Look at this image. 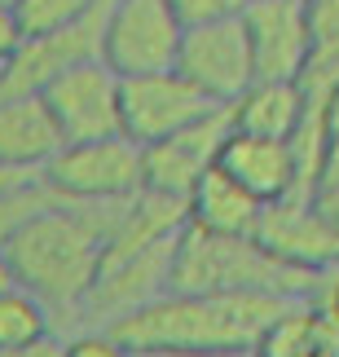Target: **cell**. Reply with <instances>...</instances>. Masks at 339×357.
<instances>
[{
	"instance_id": "obj_1",
	"label": "cell",
	"mask_w": 339,
	"mask_h": 357,
	"mask_svg": "<svg viewBox=\"0 0 339 357\" xmlns=\"http://www.w3.org/2000/svg\"><path fill=\"white\" fill-rule=\"evenodd\" d=\"M119 203H75V199H53L40 208L31 221H22L0 247L13 282L31 291L40 305L49 309V322L66 331L75 322L79 305H84L88 287L97 282L106 234H111Z\"/></svg>"
},
{
	"instance_id": "obj_6",
	"label": "cell",
	"mask_w": 339,
	"mask_h": 357,
	"mask_svg": "<svg viewBox=\"0 0 339 357\" xmlns=\"http://www.w3.org/2000/svg\"><path fill=\"white\" fill-rule=\"evenodd\" d=\"M172 71H181L207 102L229 106L255 79L242 18L234 13V18L189 22L185 31H181V45H176Z\"/></svg>"
},
{
	"instance_id": "obj_24",
	"label": "cell",
	"mask_w": 339,
	"mask_h": 357,
	"mask_svg": "<svg viewBox=\"0 0 339 357\" xmlns=\"http://www.w3.org/2000/svg\"><path fill=\"white\" fill-rule=\"evenodd\" d=\"M137 357H255L251 349H216V353H194V349H145Z\"/></svg>"
},
{
	"instance_id": "obj_30",
	"label": "cell",
	"mask_w": 339,
	"mask_h": 357,
	"mask_svg": "<svg viewBox=\"0 0 339 357\" xmlns=\"http://www.w3.org/2000/svg\"><path fill=\"white\" fill-rule=\"evenodd\" d=\"M300 357H335V353H326V349H308V353H300Z\"/></svg>"
},
{
	"instance_id": "obj_2",
	"label": "cell",
	"mask_w": 339,
	"mask_h": 357,
	"mask_svg": "<svg viewBox=\"0 0 339 357\" xmlns=\"http://www.w3.org/2000/svg\"><path fill=\"white\" fill-rule=\"evenodd\" d=\"M287 305L282 296H251V291H164L145 309L128 313L111 326L128 349H255L269 318Z\"/></svg>"
},
{
	"instance_id": "obj_5",
	"label": "cell",
	"mask_w": 339,
	"mask_h": 357,
	"mask_svg": "<svg viewBox=\"0 0 339 357\" xmlns=\"http://www.w3.org/2000/svg\"><path fill=\"white\" fill-rule=\"evenodd\" d=\"M185 22L168 0H111L102 26V62L115 75L168 71Z\"/></svg>"
},
{
	"instance_id": "obj_3",
	"label": "cell",
	"mask_w": 339,
	"mask_h": 357,
	"mask_svg": "<svg viewBox=\"0 0 339 357\" xmlns=\"http://www.w3.org/2000/svg\"><path fill=\"white\" fill-rule=\"evenodd\" d=\"M322 273H304L278 260L255 234H212L189 225L176 234L168 291H251L304 300L313 296Z\"/></svg>"
},
{
	"instance_id": "obj_17",
	"label": "cell",
	"mask_w": 339,
	"mask_h": 357,
	"mask_svg": "<svg viewBox=\"0 0 339 357\" xmlns=\"http://www.w3.org/2000/svg\"><path fill=\"white\" fill-rule=\"evenodd\" d=\"M106 0H18V22H22V36H45V31H58V26H71L79 18H88L93 9H102Z\"/></svg>"
},
{
	"instance_id": "obj_9",
	"label": "cell",
	"mask_w": 339,
	"mask_h": 357,
	"mask_svg": "<svg viewBox=\"0 0 339 357\" xmlns=\"http://www.w3.org/2000/svg\"><path fill=\"white\" fill-rule=\"evenodd\" d=\"M229 128H234L229 106H212L207 115L185 123L181 132L141 146V190L172 195V199H189L194 181L216 163V155H221Z\"/></svg>"
},
{
	"instance_id": "obj_21",
	"label": "cell",
	"mask_w": 339,
	"mask_h": 357,
	"mask_svg": "<svg viewBox=\"0 0 339 357\" xmlns=\"http://www.w3.org/2000/svg\"><path fill=\"white\" fill-rule=\"evenodd\" d=\"M168 5L176 9V18L189 26V22L234 18V13H242V5H247V0H168Z\"/></svg>"
},
{
	"instance_id": "obj_22",
	"label": "cell",
	"mask_w": 339,
	"mask_h": 357,
	"mask_svg": "<svg viewBox=\"0 0 339 357\" xmlns=\"http://www.w3.org/2000/svg\"><path fill=\"white\" fill-rule=\"evenodd\" d=\"M62 349H66V331L49 326V331L22 340V344H13V349H0V357H62Z\"/></svg>"
},
{
	"instance_id": "obj_14",
	"label": "cell",
	"mask_w": 339,
	"mask_h": 357,
	"mask_svg": "<svg viewBox=\"0 0 339 357\" xmlns=\"http://www.w3.org/2000/svg\"><path fill=\"white\" fill-rule=\"evenodd\" d=\"M260 212L265 203L251 190H242L229 172H221L216 163L198 176L185 199V221L198 229H212V234H255Z\"/></svg>"
},
{
	"instance_id": "obj_26",
	"label": "cell",
	"mask_w": 339,
	"mask_h": 357,
	"mask_svg": "<svg viewBox=\"0 0 339 357\" xmlns=\"http://www.w3.org/2000/svg\"><path fill=\"white\" fill-rule=\"evenodd\" d=\"M339 181V132L326 137V150H322V172H317V185H331Z\"/></svg>"
},
{
	"instance_id": "obj_31",
	"label": "cell",
	"mask_w": 339,
	"mask_h": 357,
	"mask_svg": "<svg viewBox=\"0 0 339 357\" xmlns=\"http://www.w3.org/2000/svg\"><path fill=\"white\" fill-rule=\"evenodd\" d=\"M9 5H18V0H9Z\"/></svg>"
},
{
	"instance_id": "obj_7",
	"label": "cell",
	"mask_w": 339,
	"mask_h": 357,
	"mask_svg": "<svg viewBox=\"0 0 339 357\" xmlns=\"http://www.w3.org/2000/svg\"><path fill=\"white\" fill-rule=\"evenodd\" d=\"M216 102L189 84L181 71H145V75H119V132L137 146L164 142L181 132L185 123L207 115Z\"/></svg>"
},
{
	"instance_id": "obj_29",
	"label": "cell",
	"mask_w": 339,
	"mask_h": 357,
	"mask_svg": "<svg viewBox=\"0 0 339 357\" xmlns=\"http://www.w3.org/2000/svg\"><path fill=\"white\" fill-rule=\"evenodd\" d=\"M13 282V273H9V265H5V256H0V287H9Z\"/></svg>"
},
{
	"instance_id": "obj_12",
	"label": "cell",
	"mask_w": 339,
	"mask_h": 357,
	"mask_svg": "<svg viewBox=\"0 0 339 357\" xmlns=\"http://www.w3.org/2000/svg\"><path fill=\"white\" fill-rule=\"evenodd\" d=\"M216 168L229 172L260 203H274V199H287L295 190H304L300 172H295L291 142H282V137H255V132L229 128L221 155H216Z\"/></svg>"
},
{
	"instance_id": "obj_23",
	"label": "cell",
	"mask_w": 339,
	"mask_h": 357,
	"mask_svg": "<svg viewBox=\"0 0 339 357\" xmlns=\"http://www.w3.org/2000/svg\"><path fill=\"white\" fill-rule=\"evenodd\" d=\"M22 45V22H18V9L9 0H0V66L13 58V49Z\"/></svg>"
},
{
	"instance_id": "obj_8",
	"label": "cell",
	"mask_w": 339,
	"mask_h": 357,
	"mask_svg": "<svg viewBox=\"0 0 339 357\" xmlns=\"http://www.w3.org/2000/svg\"><path fill=\"white\" fill-rule=\"evenodd\" d=\"M62 142H93L119 132V75L102 58L66 66L40 89Z\"/></svg>"
},
{
	"instance_id": "obj_19",
	"label": "cell",
	"mask_w": 339,
	"mask_h": 357,
	"mask_svg": "<svg viewBox=\"0 0 339 357\" xmlns=\"http://www.w3.org/2000/svg\"><path fill=\"white\" fill-rule=\"evenodd\" d=\"M308 40L322 66H339V0H308Z\"/></svg>"
},
{
	"instance_id": "obj_15",
	"label": "cell",
	"mask_w": 339,
	"mask_h": 357,
	"mask_svg": "<svg viewBox=\"0 0 339 357\" xmlns=\"http://www.w3.org/2000/svg\"><path fill=\"white\" fill-rule=\"evenodd\" d=\"M304 115H308V98H304L300 79H251L229 102V119H234L238 132L282 137V142L300 128Z\"/></svg>"
},
{
	"instance_id": "obj_20",
	"label": "cell",
	"mask_w": 339,
	"mask_h": 357,
	"mask_svg": "<svg viewBox=\"0 0 339 357\" xmlns=\"http://www.w3.org/2000/svg\"><path fill=\"white\" fill-rule=\"evenodd\" d=\"M62 357H137V349H128L119 335L102 331V326H79V331H66Z\"/></svg>"
},
{
	"instance_id": "obj_10",
	"label": "cell",
	"mask_w": 339,
	"mask_h": 357,
	"mask_svg": "<svg viewBox=\"0 0 339 357\" xmlns=\"http://www.w3.org/2000/svg\"><path fill=\"white\" fill-rule=\"evenodd\" d=\"M242 31L251 49L255 79H300L313 40H308V0H247L242 5Z\"/></svg>"
},
{
	"instance_id": "obj_27",
	"label": "cell",
	"mask_w": 339,
	"mask_h": 357,
	"mask_svg": "<svg viewBox=\"0 0 339 357\" xmlns=\"http://www.w3.org/2000/svg\"><path fill=\"white\" fill-rule=\"evenodd\" d=\"M313 296H317V300H326V305L339 313V265L322 273V282H317V291H313Z\"/></svg>"
},
{
	"instance_id": "obj_18",
	"label": "cell",
	"mask_w": 339,
	"mask_h": 357,
	"mask_svg": "<svg viewBox=\"0 0 339 357\" xmlns=\"http://www.w3.org/2000/svg\"><path fill=\"white\" fill-rule=\"evenodd\" d=\"M53 199H58V195H53V190L40 181V176H26V181H18V185L0 190V247L9 243V234H13L22 221H31V216H36L40 208H49Z\"/></svg>"
},
{
	"instance_id": "obj_16",
	"label": "cell",
	"mask_w": 339,
	"mask_h": 357,
	"mask_svg": "<svg viewBox=\"0 0 339 357\" xmlns=\"http://www.w3.org/2000/svg\"><path fill=\"white\" fill-rule=\"evenodd\" d=\"M49 309L40 305L31 291H22L18 282L0 287V349H13L22 340H31L40 331H49Z\"/></svg>"
},
{
	"instance_id": "obj_25",
	"label": "cell",
	"mask_w": 339,
	"mask_h": 357,
	"mask_svg": "<svg viewBox=\"0 0 339 357\" xmlns=\"http://www.w3.org/2000/svg\"><path fill=\"white\" fill-rule=\"evenodd\" d=\"M313 199H317V208H322V216L335 225V234H339V181H331V185H317L313 190Z\"/></svg>"
},
{
	"instance_id": "obj_28",
	"label": "cell",
	"mask_w": 339,
	"mask_h": 357,
	"mask_svg": "<svg viewBox=\"0 0 339 357\" xmlns=\"http://www.w3.org/2000/svg\"><path fill=\"white\" fill-rule=\"evenodd\" d=\"M31 172H13V168H0V190H9V185H18V181H26Z\"/></svg>"
},
{
	"instance_id": "obj_4",
	"label": "cell",
	"mask_w": 339,
	"mask_h": 357,
	"mask_svg": "<svg viewBox=\"0 0 339 357\" xmlns=\"http://www.w3.org/2000/svg\"><path fill=\"white\" fill-rule=\"evenodd\" d=\"M53 195L75 203H119L141 190V146L132 137H93V142H62L40 168Z\"/></svg>"
},
{
	"instance_id": "obj_13",
	"label": "cell",
	"mask_w": 339,
	"mask_h": 357,
	"mask_svg": "<svg viewBox=\"0 0 339 357\" xmlns=\"http://www.w3.org/2000/svg\"><path fill=\"white\" fill-rule=\"evenodd\" d=\"M58 146L62 132L40 93H0V168L40 176Z\"/></svg>"
},
{
	"instance_id": "obj_11",
	"label": "cell",
	"mask_w": 339,
	"mask_h": 357,
	"mask_svg": "<svg viewBox=\"0 0 339 357\" xmlns=\"http://www.w3.org/2000/svg\"><path fill=\"white\" fill-rule=\"evenodd\" d=\"M255 238L278 260H287V265L304 269V273H326L339 265V234L322 216L313 190H295L287 199L265 203Z\"/></svg>"
}]
</instances>
